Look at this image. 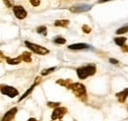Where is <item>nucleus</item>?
<instances>
[{"mask_svg": "<svg viewBox=\"0 0 128 121\" xmlns=\"http://www.w3.org/2000/svg\"><path fill=\"white\" fill-rule=\"evenodd\" d=\"M48 107H52V108H56V107H59L60 106V102H48Z\"/></svg>", "mask_w": 128, "mask_h": 121, "instance_id": "nucleus-21", "label": "nucleus"}, {"mask_svg": "<svg viewBox=\"0 0 128 121\" xmlns=\"http://www.w3.org/2000/svg\"><path fill=\"white\" fill-rule=\"evenodd\" d=\"M36 32L40 34H44V36H46V26H40L36 29Z\"/></svg>", "mask_w": 128, "mask_h": 121, "instance_id": "nucleus-18", "label": "nucleus"}, {"mask_svg": "<svg viewBox=\"0 0 128 121\" xmlns=\"http://www.w3.org/2000/svg\"><path fill=\"white\" fill-rule=\"evenodd\" d=\"M52 121H53V120H52Z\"/></svg>", "mask_w": 128, "mask_h": 121, "instance_id": "nucleus-30", "label": "nucleus"}, {"mask_svg": "<svg viewBox=\"0 0 128 121\" xmlns=\"http://www.w3.org/2000/svg\"><path fill=\"white\" fill-rule=\"evenodd\" d=\"M36 85H38V82H36V83H34V85H32V86L30 87V89H29V90H27V91L25 92V94H23V96H22L20 98V100H19V102H21V100H23L24 98H27V96H29V94H30L32 92V90L34 89V87H36Z\"/></svg>", "mask_w": 128, "mask_h": 121, "instance_id": "nucleus-14", "label": "nucleus"}, {"mask_svg": "<svg viewBox=\"0 0 128 121\" xmlns=\"http://www.w3.org/2000/svg\"><path fill=\"white\" fill-rule=\"evenodd\" d=\"M115 96H116V98H118V102H124L126 100V98H128V88L124 89L123 91L117 92Z\"/></svg>", "mask_w": 128, "mask_h": 121, "instance_id": "nucleus-10", "label": "nucleus"}, {"mask_svg": "<svg viewBox=\"0 0 128 121\" xmlns=\"http://www.w3.org/2000/svg\"><path fill=\"white\" fill-rule=\"evenodd\" d=\"M13 11H14V14L16 16L17 19L19 20H23L27 17V11L25 10V8L23 6H20V5H17L13 7Z\"/></svg>", "mask_w": 128, "mask_h": 121, "instance_id": "nucleus-7", "label": "nucleus"}, {"mask_svg": "<svg viewBox=\"0 0 128 121\" xmlns=\"http://www.w3.org/2000/svg\"><path fill=\"white\" fill-rule=\"evenodd\" d=\"M1 92L4 96H7L9 98H15L19 94V92L17 89L11 86H7V85H2L1 86Z\"/></svg>", "mask_w": 128, "mask_h": 121, "instance_id": "nucleus-4", "label": "nucleus"}, {"mask_svg": "<svg viewBox=\"0 0 128 121\" xmlns=\"http://www.w3.org/2000/svg\"><path fill=\"white\" fill-rule=\"evenodd\" d=\"M127 110H128V107H127Z\"/></svg>", "mask_w": 128, "mask_h": 121, "instance_id": "nucleus-29", "label": "nucleus"}, {"mask_svg": "<svg viewBox=\"0 0 128 121\" xmlns=\"http://www.w3.org/2000/svg\"><path fill=\"white\" fill-rule=\"evenodd\" d=\"M82 30H83V32H86V34H90V32H92L91 28H90L88 25H84V26L82 27Z\"/></svg>", "mask_w": 128, "mask_h": 121, "instance_id": "nucleus-23", "label": "nucleus"}, {"mask_svg": "<svg viewBox=\"0 0 128 121\" xmlns=\"http://www.w3.org/2000/svg\"><path fill=\"white\" fill-rule=\"evenodd\" d=\"M69 25V20H56L55 22H54V26L55 27H67Z\"/></svg>", "mask_w": 128, "mask_h": 121, "instance_id": "nucleus-13", "label": "nucleus"}, {"mask_svg": "<svg viewBox=\"0 0 128 121\" xmlns=\"http://www.w3.org/2000/svg\"><path fill=\"white\" fill-rule=\"evenodd\" d=\"M3 1H4L5 5H6L8 8H11V7H13V5H14V0H3Z\"/></svg>", "mask_w": 128, "mask_h": 121, "instance_id": "nucleus-22", "label": "nucleus"}, {"mask_svg": "<svg viewBox=\"0 0 128 121\" xmlns=\"http://www.w3.org/2000/svg\"><path fill=\"white\" fill-rule=\"evenodd\" d=\"M25 44L27 47H29V49H31L32 52L36 53V54H40V55H46L49 53V50L48 48L44 47L42 46H38V44H32V42H30L28 40L25 42Z\"/></svg>", "mask_w": 128, "mask_h": 121, "instance_id": "nucleus-3", "label": "nucleus"}, {"mask_svg": "<svg viewBox=\"0 0 128 121\" xmlns=\"http://www.w3.org/2000/svg\"><path fill=\"white\" fill-rule=\"evenodd\" d=\"M127 32H128V26H124V27H122V28H120V29H118V30H116V34H123Z\"/></svg>", "mask_w": 128, "mask_h": 121, "instance_id": "nucleus-20", "label": "nucleus"}, {"mask_svg": "<svg viewBox=\"0 0 128 121\" xmlns=\"http://www.w3.org/2000/svg\"><path fill=\"white\" fill-rule=\"evenodd\" d=\"M110 62L112 64H118V60H117V59H114V58H110Z\"/></svg>", "mask_w": 128, "mask_h": 121, "instance_id": "nucleus-25", "label": "nucleus"}, {"mask_svg": "<svg viewBox=\"0 0 128 121\" xmlns=\"http://www.w3.org/2000/svg\"><path fill=\"white\" fill-rule=\"evenodd\" d=\"M92 7L93 6L89 5V4H79V5L72 6L71 8H69V10L72 13H84V12H87V11L91 10Z\"/></svg>", "mask_w": 128, "mask_h": 121, "instance_id": "nucleus-5", "label": "nucleus"}, {"mask_svg": "<svg viewBox=\"0 0 128 121\" xmlns=\"http://www.w3.org/2000/svg\"><path fill=\"white\" fill-rule=\"evenodd\" d=\"M70 90L73 92V94L78 96L81 100H86V94H87V92H86V88L84 85H82L80 83H72L71 87H70Z\"/></svg>", "mask_w": 128, "mask_h": 121, "instance_id": "nucleus-2", "label": "nucleus"}, {"mask_svg": "<svg viewBox=\"0 0 128 121\" xmlns=\"http://www.w3.org/2000/svg\"><path fill=\"white\" fill-rule=\"evenodd\" d=\"M126 38H123V36H120V38H114V42L119 46H123L126 42Z\"/></svg>", "mask_w": 128, "mask_h": 121, "instance_id": "nucleus-16", "label": "nucleus"}, {"mask_svg": "<svg viewBox=\"0 0 128 121\" xmlns=\"http://www.w3.org/2000/svg\"><path fill=\"white\" fill-rule=\"evenodd\" d=\"M122 51H123V52H128V46H122Z\"/></svg>", "mask_w": 128, "mask_h": 121, "instance_id": "nucleus-26", "label": "nucleus"}, {"mask_svg": "<svg viewBox=\"0 0 128 121\" xmlns=\"http://www.w3.org/2000/svg\"><path fill=\"white\" fill-rule=\"evenodd\" d=\"M108 1H110V0H100L98 3H104V2H108Z\"/></svg>", "mask_w": 128, "mask_h": 121, "instance_id": "nucleus-27", "label": "nucleus"}, {"mask_svg": "<svg viewBox=\"0 0 128 121\" xmlns=\"http://www.w3.org/2000/svg\"><path fill=\"white\" fill-rule=\"evenodd\" d=\"M30 2L34 7H38L40 4V0H30Z\"/></svg>", "mask_w": 128, "mask_h": 121, "instance_id": "nucleus-24", "label": "nucleus"}, {"mask_svg": "<svg viewBox=\"0 0 128 121\" xmlns=\"http://www.w3.org/2000/svg\"><path fill=\"white\" fill-rule=\"evenodd\" d=\"M28 121H38V120H36V118H34V117H32V118H30V119H29Z\"/></svg>", "mask_w": 128, "mask_h": 121, "instance_id": "nucleus-28", "label": "nucleus"}, {"mask_svg": "<svg viewBox=\"0 0 128 121\" xmlns=\"http://www.w3.org/2000/svg\"><path fill=\"white\" fill-rule=\"evenodd\" d=\"M67 108L66 107H56L54 108L52 114H51V119L52 120H56V119H60L62 118L64 115L67 113Z\"/></svg>", "mask_w": 128, "mask_h": 121, "instance_id": "nucleus-6", "label": "nucleus"}, {"mask_svg": "<svg viewBox=\"0 0 128 121\" xmlns=\"http://www.w3.org/2000/svg\"><path fill=\"white\" fill-rule=\"evenodd\" d=\"M56 84L61 85V86H63V87L67 88V89H70V87H71V85H72V81H71L70 79H66V80L60 79V80H57V81H56Z\"/></svg>", "mask_w": 128, "mask_h": 121, "instance_id": "nucleus-11", "label": "nucleus"}, {"mask_svg": "<svg viewBox=\"0 0 128 121\" xmlns=\"http://www.w3.org/2000/svg\"><path fill=\"white\" fill-rule=\"evenodd\" d=\"M96 71V67L95 64H90V65H87V66H83V67H80L76 70L77 75L81 80H85L86 78H88L90 76L95 75Z\"/></svg>", "mask_w": 128, "mask_h": 121, "instance_id": "nucleus-1", "label": "nucleus"}, {"mask_svg": "<svg viewBox=\"0 0 128 121\" xmlns=\"http://www.w3.org/2000/svg\"><path fill=\"white\" fill-rule=\"evenodd\" d=\"M56 69V67H51V68H48V69H46V70H42V76H46L50 73H52L54 70Z\"/></svg>", "mask_w": 128, "mask_h": 121, "instance_id": "nucleus-19", "label": "nucleus"}, {"mask_svg": "<svg viewBox=\"0 0 128 121\" xmlns=\"http://www.w3.org/2000/svg\"><path fill=\"white\" fill-rule=\"evenodd\" d=\"M6 60H7V63H8V64H10V65H17V64L21 63V61H23L22 60L21 55H20V56H18L17 58H9V57H7V58H6Z\"/></svg>", "mask_w": 128, "mask_h": 121, "instance_id": "nucleus-12", "label": "nucleus"}, {"mask_svg": "<svg viewBox=\"0 0 128 121\" xmlns=\"http://www.w3.org/2000/svg\"><path fill=\"white\" fill-rule=\"evenodd\" d=\"M53 42H54V44H64L65 42H66V40L62 38V36H57V38H55L54 40H53Z\"/></svg>", "mask_w": 128, "mask_h": 121, "instance_id": "nucleus-17", "label": "nucleus"}, {"mask_svg": "<svg viewBox=\"0 0 128 121\" xmlns=\"http://www.w3.org/2000/svg\"><path fill=\"white\" fill-rule=\"evenodd\" d=\"M21 57H22V60L25 61V62H27V63H30V62L32 61L31 53H30V52H27V51L23 52V53L21 54Z\"/></svg>", "mask_w": 128, "mask_h": 121, "instance_id": "nucleus-15", "label": "nucleus"}, {"mask_svg": "<svg viewBox=\"0 0 128 121\" xmlns=\"http://www.w3.org/2000/svg\"><path fill=\"white\" fill-rule=\"evenodd\" d=\"M91 46L87 44H70L68 46V48L71 50H82V49H89Z\"/></svg>", "mask_w": 128, "mask_h": 121, "instance_id": "nucleus-9", "label": "nucleus"}, {"mask_svg": "<svg viewBox=\"0 0 128 121\" xmlns=\"http://www.w3.org/2000/svg\"><path fill=\"white\" fill-rule=\"evenodd\" d=\"M17 111H18V108H17V107H13V108L9 109V110L4 114V116H3V118H2L1 121H11L15 117Z\"/></svg>", "mask_w": 128, "mask_h": 121, "instance_id": "nucleus-8", "label": "nucleus"}]
</instances>
